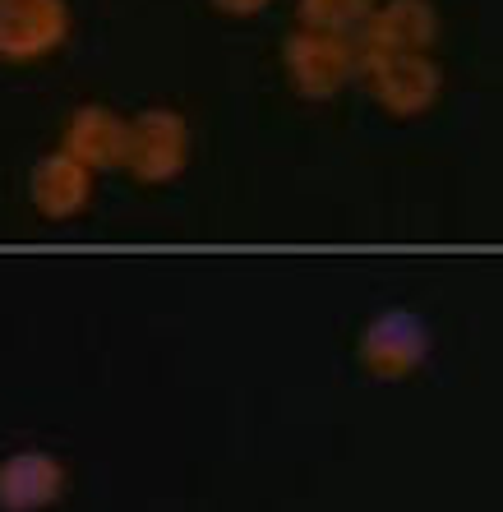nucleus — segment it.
I'll list each match as a JSON object with an SVG mask.
<instances>
[{"instance_id":"nucleus-7","label":"nucleus","mask_w":503,"mask_h":512,"mask_svg":"<svg viewBox=\"0 0 503 512\" xmlns=\"http://www.w3.org/2000/svg\"><path fill=\"white\" fill-rule=\"evenodd\" d=\"M93 185V171L84 162H74L70 153H60V148L37 157L33 171H28V199H33L37 217H47V222H70V217L84 213L93 203Z\"/></svg>"},{"instance_id":"nucleus-11","label":"nucleus","mask_w":503,"mask_h":512,"mask_svg":"<svg viewBox=\"0 0 503 512\" xmlns=\"http://www.w3.org/2000/svg\"><path fill=\"white\" fill-rule=\"evenodd\" d=\"M217 14H227V19H254V14H264L273 0H208Z\"/></svg>"},{"instance_id":"nucleus-9","label":"nucleus","mask_w":503,"mask_h":512,"mask_svg":"<svg viewBox=\"0 0 503 512\" xmlns=\"http://www.w3.org/2000/svg\"><path fill=\"white\" fill-rule=\"evenodd\" d=\"M60 153H70L74 162H84L88 171H116L125 157V116L111 111L107 102H84L74 107L70 125L60 134Z\"/></svg>"},{"instance_id":"nucleus-6","label":"nucleus","mask_w":503,"mask_h":512,"mask_svg":"<svg viewBox=\"0 0 503 512\" xmlns=\"http://www.w3.org/2000/svg\"><path fill=\"white\" fill-rule=\"evenodd\" d=\"M439 42V14L430 0H384L360 24L356 56H430Z\"/></svg>"},{"instance_id":"nucleus-5","label":"nucleus","mask_w":503,"mask_h":512,"mask_svg":"<svg viewBox=\"0 0 503 512\" xmlns=\"http://www.w3.org/2000/svg\"><path fill=\"white\" fill-rule=\"evenodd\" d=\"M70 37V5L65 0H0V60L33 65Z\"/></svg>"},{"instance_id":"nucleus-2","label":"nucleus","mask_w":503,"mask_h":512,"mask_svg":"<svg viewBox=\"0 0 503 512\" xmlns=\"http://www.w3.org/2000/svg\"><path fill=\"white\" fill-rule=\"evenodd\" d=\"M282 70L296 97L305 102H328L360 74L356 37L342 33H319V28H296L282 42Z\"/></svg>"},{"instance_id":"nucleus-10","label":"nucleus","mask_w":503,"mask_h":512,"mask_svg":"<svg viewBox=\"0 0 503 512\" xmlns=\"http://www.w3.org/2000/svg\"><path fill=\"white\" fill-rule=\"evenodd\" d=\"M379 0H296L300 28H319V33L356 37L360 24L374 14Z\"/></svg>"},{"instance_id":"nucleus-1","label":"nucleus","mask_w":503,"mask_h":512,"mask_svg":"<svg viewBox=\"0 0 503 512\" xmlns=\"http://www.w3.org/2000/svg\"><path fill=\"white\" fill-rule=\"evenodd\" d=\"M190 120L171 107H144L125 120V157L120 167L139 185H171L190 167Z\"/></svg>"},{"instance_id":"nucleus-4","label":"nucleus","mask_w":503,"mask_h":512,"mask_svg":"<svg viewBox=\"0 0 503 512\" xmlns=\"http://www.w3.org/2000/svg\"><path fill=\"white\" fill-rule=\"evenodd\" d=\"M356 79H365L370 97L393 120L425 116L444 93V70L434 56H365Z\"/></svg>"},{"instance_id":"nucleus-8","label":"nucleus","mask_w":503,"mask_h":512,"mask_svg":"<svg viewBox=\"0 0 503 512\" xmlns=\"http://www.w3.org/2000/svg\"><path fill=\"white\" fill-rule=\"evenodd\" d=\"M70 476L65 462L42 448H24L0 462V512H42L51 503H60Z\"/></svg>"},{"instance_id":"nucleus-3","label":"nucleus","mask_w":503,"mask_h":512,"mask_svg":"<svg viewBox=\"0 0 503 512\" xmlns=\"http://www.w3.org/2000/svg\"><path fill=\"white\" fill-rule=\"evenodd\" d=\"M434 333L430 323L411 310H384L365 323V333L356 342L360 370L379 383H402L430 360Z\"/></svg>"}]
</instances>
